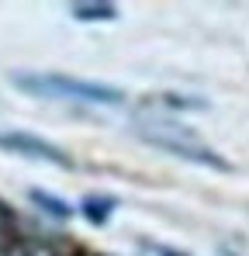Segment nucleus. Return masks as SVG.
Listing matches in <instances>:
<instances>
[{"label": "nucleus", "mask_w": 249, "mask_h": 256, "mask_svg": "<svg viewBox=\"0 0 249 256\" xmlns=\"http://www.w3.org/2000/svg\"><path fill=\"white\" fill-rule=\"evenodd\" d=\"M10 84L45 100H76V104H100V108H118L124 100V90L118 86L76 80L66 73H10Z\"/></svg>", "instance_id": "1"}, {"label": "nucleus", "mask_w": 249, "mask_h": 256, "mask_svg": "<svg viewBox=\"0 0 249 256\" xmlns=\"http://www.w3.org/2000/svg\"><path fill=\"white\" fill-rule=\"evenodd\" d=\"M135 135H138L142 142H149V146H156V149L170 152V156H176V160H187V163H198V166L222 170V173L232 170V163L222 160L211 146L198 142L194 135H187V132H180V128H170L166 122H138Z\"/></svg>", "instance_id": "2"}, {"label": "nucleus", "mask_w": 249, "mask_h": 256, "mask_svg": "<svg viewBox=\"0 0 249 256\" xmlns=\"http://www.w3.org/2000/svg\"><path fill=\"white\" fill-rule=\"evenodd\" d=\"M0 149H4V152H14V156H24V160H38V163H48V166H62V170H70V166H73V160H70V156H66L59 146L45 142V138L32 135V132L0 128Z\"/></svg>", "instance_id": "3"}, {"label": "nucleus", "mask_w": 249, "mask_h": 256, "mask_svg": "<svg viewBox=\"0 0 249 256\" xmlns=\"http://www.w3.org/2000/svg\"><path fill=\"white\" fill-rule=\"evenodd\" d=\"M28 198H32L45 214H52V218H62V222H66V218L73 214V208H70L62 198H52V194H45V190H28Z\"/></svg>", "instance_id": "4"}, {"label": "nucleus", "mask_w": 249, "mask_h": 256, "mask_svg": "<svg viewBox=\"0 0 249 256\" xmlns=\"http://www.w3.org/2000/svg\"><path fill=\"white\" fill-rule=\"evenodd\" d=\"M73 18L76 21H114L118 18V7H111V4H76L73 7Z\"/></svg>", "instance_id": "5"}, {"label": "nucleus", "mask_w": 249, "mask_h": 256, "mask_svg": "<svg viewBox=\"0 0 249 256\" xmlns=\"http://www.w3.org/2000/svg\"><path fill=\"white\" fill-rule=\"evenodd\" d=\"M114 212V198H83V214L94 222V225H104L108 222V214Z\"/></svg>", "instance_id": "6"}, {"label": "nucleus", "mask_w": 249, "mask_h": 256, "mask_svg": "<svg viewBox=\"0 0 249 256\" xmlns=\"http://www.w3.org/2000/svg\"><path fill=\"white\" fill-rule=\"evenodd\" d=\"M10 228H14V212L0 201V232H10Z\"/></svg>", "instance_id": "7"}, {"label": "nucleus", "mask_w": 249, "mask_h": 256, "mask_svg": "<svg viewBox=\"0 0 249 256\" xmlns=\"http://www.w3.org/2000/svg\"><path fill=\"white\" fill-rule=\"evenodd\" d=\"M156 253L160 256H180V253H170V250H160V246H156Z\"/></svg>", "instance_id": "8"}]
</instances>
